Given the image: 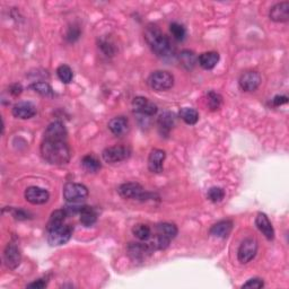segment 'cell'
I'll return each instance as SVG.
<instances>
[{
	"mask_svg": "<svg viewBox=\"0 0 289 289\" xmlns=\"http://www.w3.org/2000/svg\"><path fill=\"white\" fill-rule=\"evenodd\" d=\"M41 156L51 165H66L69 163L71 153L67 140L43 139L40 147Z\"/></svg>",
	"mask_w": 289,
	"mask_h": 289,
	"instance_id": "cell-1",
	"label": "cell"
},
{
	"mask_svg": "<svg viewBox=\"0 0 289 289\" xmlns=\"http://www.w3.org/2000/svg\"><path fill=\"white\" fill-rule=\"evenodd\" d=\"M145 40L156 56L161 58L169 57L172 52V44L169 37L156 25H148L145 30Z\"/></svg>",
	"mask_w": 289,
	"mask_h": 289,
	"instance_id": "cell-2",
	"label": "cell"
},
{
	"mask_svg": "<svg viewBox=\"0 0 289 289\" xmlns=\"http://www.w3.org/2000/svg\"><path fill=\"white\" fill-rule=\"evenodd\" d=\"M150 89L156 92H165L171 90L174 85V76L169 71L157 70L148 78Z\"/></svg>",
	"mask_w": 289,
	"mask_h": 289,
	"instance_id": "cell-3",
	"label": "cell"
},
{
	"mask_svg": "<svg viewBox=\"0 0 289 289\" xmlns=\"http://www.w3.org/2000/svg\"><path fill=\"white\" fill-rule=\"evenodd\" d=\"M62 193L67 202L79 203L89 196V189L84 184L68 182L65 184Z\"/></svg>",
	"mask_w": 289,
	"mask_h": 289,
	"instance_id": "cell-4",
	"label": "cell"
},
{
	"mask_svg": "<svg viewBox=\"0 0 289 289\" xmlns=\"http://www.w3.org/2000/svg\"><path fill=\"white\" fill-rule=\"evenodd\" d=\"M74 229L70 225L62 224L48 230V242L51 246H60L68 243L73 236Z\"/></svg>",
	"mask_w": 289,
	"mask_h": 289,
	"instance_id": "cell-5",
	"label": "cell"
},
{
	"mask_svg": "<svg viewBox=\"0 0 289 289\" xmlns=\"http://www.w3.org/2000/svg\"><path fill=\"white\" fill-rule=\"evenodd\" d=\"M118 192L123 199L132 200H147L150 195L148 192H146L141 184L137 182H128L121 184Z\"/></svg>",
	"mask_w": 289,
	"mask_h": 289,
	"instance_id": "cell-6",
	"label": "cell"
},
{
	"mask_svg": "<svg viewBox=\"0 0 289 289\" xmlns=\"http://www.w3.org/2000/svg\"><path fill=\"white\" fill-rule=\"evenodd\" d=\"M131 156V149L127 146H112L103 150L102 157L107 164H115L127 161Z\"/></svg>",
	"mask_w": 289,
	"mask_h": 289,
	"instance_id": "cell-7",
	"label": "cell"
},
{
	"mask_svg": "<svg viewBox=\"0 0 289 289\" xmlns=\"http://www.w3.org/2000/svg\"><path fill=\"white\" fill-rule=\"evenodd\" d=\"M258 252V242L253 237H248L241 243L237 251V258L242 265H246L255 258Z\"/></svg>",
	"mask_w": 289,
	"mask_h": 289,
	"instance_id": "cell-8",
	"label": "cell"
},
{
	"mask_svg": "<svg viewBox=\"0 0 289 289\" xmlns=\"http://www.w3.org/2000/svg\"><path fill=\"white\" fill-rule=\"evenodd\" d=\"M132 108L136 113H139V114L145 116H153L158 111L156 104L148 98L142 97V96H137V97L133 98Z\"/></svg>",
	"mask_w": 289,
	"mask_h": 289,
	"instance_id": "cell-9",
	"label": "cell"
},
{
	"mask_svg": "<svg viewBox=\"0 0 289 289\" xmlns=\"http://www.w3.org/2000/svg\"><path fill=\"white\" fill-rule=\"evenodd\" d=\"M261 75L258 71H246V73L241 75L238 84L244 92H254L261 85Z\"/></svg>",
	"mask_w": 289,
	"mask_h": 289,
	"instance_id": "cell-10",
	"label": "cell"
},
{
	"mask_svg": "<svg viewBox=\"0 0 289 289\" xmlns=\"http://www.w3.org/2000/svg\"><path fill=\"white\" fill-rule=\"evenodd\" d=\"M20 261H22V254H20L18 246L14 244V243H9L6 246L5 251H3V262H5V266L8 269L14 270L20 265Z\"/></svg>",
	"mask_w": 289,
	"mask_h": 289,
	"instance_id": "cell-11",
	"label": "cell"
},
{
	"mask_svg": "<svg viewBox=\"0 0 289 289\" xmlns=\"http://www.w3.org/2000/svg\"><path fill=\"white\" fill-rule=\"evenodd\" d=\"M25 199L32 204H44L50 199L49 191L39 187H30L25 190Z\"/></svg>",
	"mask_w": 289,
	"mask_h": 289,
	"instance_id": "cell-12",
	"label": "cell"
},
{
	"mask_svg": "<svg viewBox=\"0 0 289 289\" xmlns=\"http://www.w3.org/2000/svg\"><path fill=\"white\" fill-rule=\"evenodd\" d=\"M166 153L164 150L154 148L148 156V169L152 173H162L164 170Z\"/></svg>",
	"mask_w": 289,
	"mask_h": 289,
	"instance_id": "cell-13",
	"label": "cell"
},
{
	"mask_svg": "<svg viewBox=\"0 0 289 289\" xmlns=\"http://www.w3.org/2000/svg\"><path fill=\"white\" fill-rule=\"evenodd\" d=\"M67 129L60 121L50 123L44 131V139L47 140H67Z\"/></svg>",
	"mask_w": 289,
	"mask_h": 289,
	"instance_id": "cell-14",
	"label": "cell"
},
{
	"mask_svg": "<svg viewBox=\"0 0 289 289\" xmlns=\"http://www.w3.org/2000/svg\"><path fill=\"white\" fill-rule=\"evenodd\" d=\"M12 115L20 120H27L36 114V106L31 102H18L12 107Z\"/></svg>",
	"mask_w": 289,
	"mask_h": 289,
	"instance_id": "cell-15",
	"label": "cell"
},
{
	"mask_svg": "<svg viewBox=\"0 0 289 289\" xmlns=\"http://www.w3.org/2000/svg\"><path fill=\"white\" fill-rule=\"evenodd\" d=\"M150 243H130L128 245L129 255L133 260H142L154 252Z\"/></svg>",
	"mask_w": 289,
	"mask_h": 289,
	"instance_id": "cell-16",
	"label": "cell"
},
{
	"mask_svg": "<svg viewBox=\"0 0 289 289\" xmlns=\"http://www.w3.org/2000/svg\"><path fill=\"white\" fill-rule=\"evenodd\" d=\"M269 17L276 23H286L289 19V2L284 1L276 3L270 8Z\"/></svg>",
	"mask_w": 289,
	"mask_h": 289,
	"instance_id": "cell-17",
	"label": "cell"
},
{
	"mask_svg": "<svg viewBox=\"0 0 289 289\" xmlns=\"http://www.w3.org/2000/svg\"><path fill=\"white\" fill-rule=\"evenodd\" d=\"M255 225L258 229L265 235L268 240L271 241L275 238V230L272 227L271 221L268 218V216L263 212H259L257 218H255Z\"/></svg>",
	"mask_w": 289,
	"mask_h": 289,
	"instance_id": "cell-18",
	"label": "cell"
},
{
	"mask_svg": "<svg viewBox=\"0 0 289 289\" xmlns=\"http://www.w3.org/2000/svg\"><path fill=\"white\" fill-rule=\"evenodd\" d=\"M108 129L115 136H122L128 132L129 121L125 116H115L108 122Z\"/></svg>",
	"mask_w": 289,
	"mask_h": 289,
	"instance_id": "cell-19",
	"label": "cell"
},
{
	"mask_svg": "<svg viewBox=\"0 0 289 289\" xmlns=\"http://www.w3.org/2000/svg\"><path fill=\"white\" fill-rule=\"evenodd\" d=\"M233 229V221L232 220H220L218 223L212 225L210 228V234L212 236L218 238H226Z\"/></svg>",
	"mask_w": 289,
	"mask_h": 289,
	"instance_id": "cell-20",
	"label": "cell"
},
{
	"mask_svg": "<svg viewBox=\"0 0 289 289\" xmlns=\"http://www.w3.org/2000/svg\"><path fill=\"white\" fill-rule=\"evenodd\" d=\"M198 61H199V65L202 67L203 69L211 70L215 68L217 64H218L219 53L215 51L203 52L202 54H200Z\"/></svg>",
	"mask_w": 289,
	"mask_h": 289,
	"instance_id": "cell-21",
	"label": "cell"
},
{
	"mask_svg": "<svg viewBox=\"0 0 289 289\" xmlns=\"http://www.w3.org/2000/svg\"><path fill=\"white\" fill-rule=\"evenodd\" d=\"M175 124V115L172 112L162 113L158 119V128L162 135H169Z\"/></svg>",
	"mask_w": 289,
	"mask_h": 289,
	"instance_id": "cell-22",
	"label": "cell"
},
{
	"mask_svg": "<svg viewBox=\"0 0 289 289\" xmlns=\"http://www.w3.org/2000/svg\"><path fill=\"white\" fill-rule=\"evenodd\" d=\"M81 223L85 226V227H91L93 226L96 220H97V212L95 211V209L93 207L90 206H84L82 208L81 212Z\"/></svg>",
	"mask_w": 289,
	"mask_h": 289,
	"instance_id": "cell-23",
	"label": "cell"
},
{
	"mask_svg": "<svg viewBox=\"0 0 289 289\" xmlns=\"http://www.w3.org/2000/svg\"><path fill=\"white\" fill-rule=\"evenodd\" d=\"M156 232L157 235H160L162 237L169 238L170 241L174 240L178 235V227L174 224L171 223H161L156 226Z\"/></svg>",
	"mask_w": 289,
	"mask_h": 289,
	"instance_id": "cell-24",
	"label": "cell"
},
{
	"mask_svg": "<svg viewBox=\"0 0 289 289\" xmlns=\"http://www.w3.org/2000/svg\"><path fill=\"white\" fill-rule=\"evenodd\" d=\"M180 118L189 125H194L199 121V113L194 108L183 107L179 112Z\"/></svg>",
	"mask_w": 289,
	"mask_h": 289,
	"instance_id": "cell-25",
	"label": "cell"
},
{
	"mask_svg": "<svg viewBox=\"0 0 289 289\" xmlns=\"http://www.w3.org/2000/svg\"><path fill=\"white\" fill-rule=\"evenodd\" d=\"M82 166L89 173H96L102 167L99 161L95 156H93V155H86V156H84L82 160Z\"/></svg>",
	"mask_w": 289,
	"mask_h": 289,
	"instance_id": "cell-26",
	"label": "cell"
},
{
	"mask_svg": "<svg viewBox=\"0 0 289 289\" xmlns=\"http://www.w3.org/2000/svg\"><path fill=\"white\" fill-rule=\"evenodd\" d=\"M30 89L35 92V93L40 94L41 96H45V97H53L54 92L52 87L49 85L48 83L44 82H35L31 84Z\"/></svg>",
	"mask_w": 289,
	"mask_h": 289,
	"instance_id": "cell-27",
	"label": "cell"
},
{
	"mask_svg": "<svg viewBox=\"0 0 289 289\" xmlns=\"http://www.w3.org/2000/svg\"><path fill=\"white\" fill-rule=\"evenodd\" d=\"M67 216H68V215H67V212H66L65 209H58V210L53 211L51 213V216H50L47 229L49 230V229L58 227V226H60V225L64 224Z\"/></svg>",
	"mask_w": 289,
	"mask_h": 289,
	"instance_id": "cell-28",
	"label": "cell"
},
{
	"mask_svg": "<svg viewBox=\"0 0 289 289\" xmlns=\"http://www.w3.org/2000/svg\"><path fill=\"white\" fill-rule=\"evenodd\" d=\"M132 234L138 238V240L146 242L149 240L150 236H152V229H150L148 225L137 224L133 226Z\"/></svg>",
	"mask_w": 289,
	"mask_h": 289,
	"instance_id": "cell-29",
	"label": "cell"
},
{
	"mask_svg": "<svg viewBox=\"0 0 289 289\" xmlns=\"http://www.w3.org/2000/svg\"><path fill=\"white\" fill-rule=\"evenodd\" d=\"M179 59H180V62H181V65L188 70L193 68L196 62V58L194 56V53L192 51H189V50H184V51L180 53Z\"/></svg>",
	"mask_w": 289,
	"mask_h": 289,
	"instance_id": "cell-30",
	"label": "cell"
},
{
	"mask_svg": "<svg viewBox=\"0 0 289 289\" xmlns=\"http://www.w3.org/2000/svg\"><path fill=\"white\" fill-rule=\"evenodd\" d=\"M57 75H58V78H59L64 84H70L71 82H73L74 74L69 66L61 65L59 68L57 69Z\"/></svg>",
	"mask_w": 289,
	"mask_h": 289,
	"instance_id": "cell-31",
	"label": "cell"
},
{
	"mask_svg": "<svg viewBox=\"0 0 289 289\" xmlns=\"http://www.w3.org/2000/svg\"><path fill=\"white\" fill-rule=\"evenodd\" d=\"M207 103H208L209 108H210L211 111H216V110H218L221 105V103H223V97H221L218 93L211 91V92H209L207 95Z\"/></svg>",
	"mask_w": 289,
	"mask_h": 289,
	"instance_id": "cell-32",
	"label": "cell"
},
{
	"mask_svg": "<svg viewBox=\"0 0 289 289\" xmlns=\"http://www.w3.org/2000/svg\"><path fill=\"white\" fill-rule=\"evenodd\" d=\"M170 31H171V34L173 35L175 40L183 41L184 39H186L187 30H186V27L183 26V25L179 24V23H172L170 25Z\"/></svg>",
	"mask_w": 289,
	"mask_h": 289,
	"instance_id": "cell-33",
	"label": "cell"
},
{
	"mask_svg": "<svg viewBox=\"0 0 289 289\" xmlns=\"http://www.w3.org/2000/svg\"><path fill=\"white\" fill-rule=\"evenodd\" d=\"M208 198L212 202H220L225 198V191L219 187H212L208 190Z\"/></svg>",
	"mask_w": 289,
	"mask_h": 289,
	"instance_id": "cell-34",
	"label": "cell"
},
{
	"mask_svg": "<svg viewBox=\"0 0 289 289\" xmlns=\"http://www.w3.org/2000/svg\"><path fill=\"white\" fill-rule=\"evenodd\" d=\"M79 36H81V31H79V28L76 26H73L68 30L66 39H67V41L70 42V43H73V42L79 39Z\"/></svg>",
	"mask_w": 289,
	"mask_h": 289,
	"instance_id": "cell-35",
	"label": "cell"
},
{
	"mask_svg": "<svg viewBox=\"0 0 289 289\" xmlns=\"http://www.w3.org/2000/svg\"><path fill=\"white\" fill-rule=\"evenodd\" d=\"M265 286V283H263L262 279L260 278H253L250 279L248 283H245L243 285L242 288H262Z\"/></svg>",
	"mask_w": 289,
	"mask_h": 289,
	"instance_id": "cell-36",
	"label": "cell"
},
{
	"mask_svg": "<svg viewBox=\"0 0 289 289\" xmlns=\"http://www.w3.org/2000/svg\"><path fill=\"white\" fill-rule=\"evenodd\" d=\"M12 216L17 220H26L28 218V212L23 210V209H15L12 211Z\"/></svg>",
	"mask_w": 289,
	"mask_h": 289,
	"instance_id": "cell-37",
	"label": "cell"
},
{
	"mask_svg": "<svg viewBox=\"0 0 289 289\" xmlns=\"http://www.w3.org/2000/svg\"><path fill=\"white\" fill-rule=\"evenodd\" d=\"M272 103H274L275 106H282L284 104L288 103V97L285 95H277L272 99Z\"/></svg>",
	"mask_w": 289,
	"mask_h": 289,
	"instance_id": "cell-38",
	"label": "cell"
},
{
	"mask_svg": "<svg viewBox=\"0 0 289 289\" xmlns=\"http://www.w3.org/2000/svg\"><path fill=\"white\" fill-rule=\"evenodd\" d=\"M22 92H23V87L18 83L12 84V85L9 87V93L12 96H19L20 94H22Z\"/></svg>",
	"mask_w": 289,
	"mask_h": 289,
	"instance_id": "cell-39",
	"label": "cell"
},
{
	"mask_svg": "<svg viewBox=\"0 0 289 289\" xmlns=\"http://www.w3.org/2000/svg\"><path fill=\"white\" fill-rule=\"evenodd\" d=\"M47 287V282H44V279L35 280L34 283H31L27 285V288H34V289H42Z\"/></svg>",
	"mask_w": 289,
	"mask_h": 289,
	"instance_id": "cell-40",
	"label": "cell"
},
{
	"mask_svg": "<svg viewBox=\"0 0 289 289\" xmlns=\"http://www.w3.org/2000/svg\"><path fill=\"white\" fill-rule=\"evenodd\" d=\"M100 48H102L106 56H113V53H114V49H113V47L108 43V42H102V43H100Z\"/></svg>",
	"mask_w": 289,
	"mask_h": 289,
	"instance_id": "cell-41",
	"label": "cell"
}]
</instances>
